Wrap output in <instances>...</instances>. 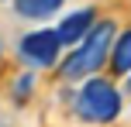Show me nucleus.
<instances>
[{
	"instance_id": "nucleus-7",
	"label": "nucleus",
	"mask_w": 131,
	"mask_h": 127,
	"mask_svg": "<svg viewBox=\"0 0 131 127\" xmlns=\"http://www.w3.org/2000/svg\"><path fill=\"white\" fill-rule=\"evenodd\" d=\"M28 89H31V76L24 72V76H21V79H17V86H14V93H17V96H24Z\"/></svg>"
},
{
	"instance_id": "nucleus-5",
	"label": "nucleus",
	"mask_w": 131,
	"mask_h": 127,
	"mask_svg": "<svg viewBox=\"0 0 131 127\" xmlns=\"http://www.w3.org/2000/svg\"><path fill=\"white\" fill-rule=\"evenodd\" d=\"M62 7V0H14V10L28 21H45Z\"/></svg>"
},
{
	"instance_id": "nucleus-4",
	"label": "nucleus",
	"mask_w": 131,
	"mask_h": 127,
	"mask_svg": "<svg viewBox=\"0 0 131 127\" xmlns=\"http://www.w3.org/2000/svg\"><path fill=\"white\" fill-rule=\"evenodd\" d=\"M97 24V14H93V7H83V10H72L69 17L59 24V38L62 45H79V41L90 34V27Z\"/></svg>"
},
{
	"instance_id": "nucleus-8",
	"label": "nucleus",
	"mask_w": 131,
	"mask_h": 127,
	"mask_svg": "<svg viewBox=\"0 0 131 127\" xmlns=\"http://www.w3.org/2000/svg\"><path fill=\"white\" fill-rule=\"evenodd\" d=\"M124 86H128V93H131V76H128V82H124Z\"/></svg>"
},
{
	"instance_id": "nucleus-6",
	"label": "nucleus",
	"mask_w": 131,
	"mask_h": 127,
	"mask_svg": "<svg viewBox=\"0 0 131 127\" xmlns=\"http://www.w3.org/2000/svg\"><path fill=\"white\" fill-rule=\"evenodd\" d=\"M114 72H131V31H124L114 45Z\"/></svg>"
},
{
	"instance_id": "nucleus-2",
	"label": "nucleus",
	"mask_w": 131,
	"mask_h": 127,
	"mask_svg": "<svg viewBox=\"0 0 131 127\" xmlns=\"http://www.w3.org/2000/svg\"><path fill=\"white\" fill-rule=\"evenodd\" d=\"M76 114L83 120L107 124L121 114V93L111 86V79H86L76 100Z\"/></svg>"
},
{
	"instance_id": "nucleus-3",
	"label": "nucleus",
	"mask_w": 131,
	"mask_h": 127,
	"mask_svg": "<svg viewBox=\"0 0 131 127\" xmlns=\"http://www.w3.org/2000/svg\"><path fill=\"white\" fill-rule=\"evenodd\" d=\"M21 59L31 62V65L45 69V65H55L59 62V52H62V38L59 31H31L21 38Z\"/></svg>"
},
{
	"instance_id": "nucleus-1",
	"label": "nucleus",
	"mask_w": 131,
	"mask_h": 127,
	"mask_svg": "<svg viewBox=\"0 0 131 127\" xmlns=\"http://www.w3.org/2000/svg\"><path fill=\"white\" fill-rule=\"evenodd\" d=\"M111 41H114V24L111 21H97L90 27V34L79 41V48L62 62V79H79V76L97 72L104 65L107 52H111Z\"/></svg>"
}]
</instances>
